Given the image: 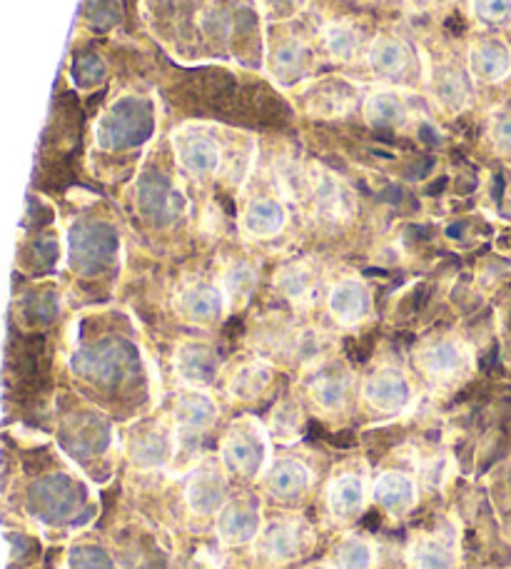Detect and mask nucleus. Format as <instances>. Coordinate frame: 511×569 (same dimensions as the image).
<instances>
[{
	"instance_id": "obj_1",
	"label": "nucleus",
	"mask_w": 511,
	"mask_h": 569,
	"mask_svg": "<svg viewBox=\"0 0 511 569\" xmlns=\"http://www.w3.org/2000/svg\"><path fill=\"white\" fill-rule=\"evenodd\" d=\"M3 507L43 530H63L86 510V487L66 470H43L26 480L3 482Z\"/></svg>"
},
{
	"instance_id": "obj_2",
	"label": "nucleus",
	"mask_w": 511,
	"mask_h": 569,
	"mask_svg": "<svg viewBox=\"0 0 511 569\" xmlns=\"http://www.w3.org/2000/svg\"><path fill=\"white\" fill-rule=\"evenodd\" d=\"M220 462L224 470L242 477L264 475L270 467V437L252 418L234 422L220 445Z\"/></svg>"
},
{
	"instance_id": "obj_3",
	"label": "nucleus",
	"mask_w": 511,
	"mask_h": 569,
	"mask_svg": "<svg viewBox=\"0 0 511 569\" xmlns=\"http://www.w3.org/2000/svg\"><path fill=\"white\" fill-rule=\"evenodd\" d=\"M152 130V108L140 98H122L98 120L96 140L106 150L132 148Z\"/></svg>"
},
{
	"instance_id": "obj_4",
	"label": "nucleus",
	"mask_w": 511,
	"mask_h": 569,
	"mask_svg": "<svg viewBox=\"0 0 511 569\" xmlns=\"http://www.w3.org/2000/svg\"><path fill=\"white\" fill-rule=\"evenodd\" d=\"M118 236L106 222L80 220L68 230V262L80 276H98L118 256Z\"/></svg>"
},
{
	"instance_id": "obj_5",
	"label": "nucleus",
	"mask_w": 511,
	"mask_h": 569,
	"mask_svg": "<svg viewBox=\"0 0 511 569\" xmlns=\"http://www.w3.org/2000/svg\"><path fill=\"white\" fill-rule=\"evenodd\" d=\"M132 365V350L122 342H96L78 348L70 358V370L93 385H112L126 378Z\"/></svg>"
},
{
	"instance_id": "obj_6",
	"label": "nucleus",
	"mask_w": 511,
	"mask_h": 569,
	"mask_svg": "<svg viewBox=\"0 0 511 569\" xmlns=\"http://www.w3.org/2000/svg\"><path fill=\"white\" fill-rule=\"evenodd\" d=\"M254 542H258V557L264 565L280 567L298 560L310 542V532L302 522L272 520L268 527H262Z\"/></svg>"
},
{
	"instance_id": "obj_7",
	"label": "nucleus",
	"mask_w": 511,
	"mask_h": 569,
	"mask_svg": "<svg viewBox=\"0 0 511 569\" xmlns=\"http://www.w3.org/2000/svg\"><path fill=\"white\" fill-rule=\"evenodd\" d=\"M186 497L190 510L198 515H214L222 510L224 497H228V480H224L218 457H204L200 465H196L188 480Z\"/></svg>"
},
{
	"instance_id": "obj_8",
	"label": "nucleus",
	"mask_w": 511,
	"mask_h": 569,
	"mask_svg": "<svg viewBox=\"0 0 511 569\" xmlns=\"http://www.w3.org/2000/svg\"><path fill=\"white\" fill-rule=\"evenodd\" d=\"M362 395L372 410L382 415H397L407 410L409 402H412V385H409L402 370L382 368L367 378Z\"/></svg>"
},
{
	"instance_id": "obj_9",
	"label": "nucleus",
	"mask_w": 511,
	"mask_h": 569,
	"mask_svg": "<svg viewBox=\"0 0 511 569\" xmlns=\"http://www.w3.org/2000/svg\"><path fill=\"white\" fill-rule=\"evenodd\" d=\"M260 532V505L254 500H248V497L224 502V507L218 512V537L224 545H248L252 540H258Z\"/></svg>"
},
{
	"instance_id": "obj_10",
	"label": "nucleus",
	"mask_w": 511,
	"mask_h": 569,
	"mask_svg": "<svg viewBox=\"0 0 511 569\" xmlns=\"http://www.w3.org/2000/svg\"><path fill=\"white\" fill-rule=\"evenodd\" d=\"M176 450H178V430H170V427H166L162 422L142 427V430H138L130 437V445H128L130 460L138 467H148V470L166 465Z\"/></svg>"
},
{
	"instance_id": "obj_11",
	"label": "nucleus",
	"mask_w": 511,
	"mask_h": 569,
	"mask_svg": "<svg viewBox=\"0 0 511 569\" xmlns=\"http://www.w3.org/2000/svg\"><path fill=\"white\" fill-rule=\"evenodd\" d=\"M350 388H352V378L344 365L340 362L320 365V368L314 370L310 385H307L310 398L314 400V405H320L324 412L342 410L347 398H350Z\"/></svg>"
},
{
	"instance_id": "obj_12",
	"label": "nucleus",
	"mask_w": 511,
	"mask_h": 569,
	"mask_svg": "<svg viewBox=\"0 0 511 569\" xmlns=\"http://www.w3.org/2000/svg\"><path fill=\"white\" fill-rule=\"evenodd\" d=\"M182 208L180 192L162 176H146L138 182V210L152 222H170Z\"/></svg>"
},
{
	"instance_id": "obj_13",
	"label": "nucleus",
	"mask_w": 511,
	"mask_h": 569,
	"mask_svg": "<svg viewBox=\"0 0 511 569\" xmlns=\"http://www.w3.org/2000/svg\"><path fill=\"white\" fill-rule=\"evenodd\" d=\"M176 372L192 390H204L218 375V355L204 342H186L176 352Z\"/></svg>"
},
{
	"instance_id": "obj_14",
	"label": "nucleus",
	"mask_w": 511,
	"mask_h": 569,
	"mask_svg": "<svg viewBox=\"0 0 511 569\" xmlns=\"http://www.w3.org/2000/svg\"><path fill=\"white\" fill-rule=\"evenodd\" d=\"M310 192L314 198V208L327 220H347L354 212L352 192L332 172L314 170V176L310 178Z\"/></svg>"
},
{
	"instance_id": "obj_15",
	"label": "nucleus",
	"mask_w": 511,
	"mask_h": 569,
	"mask_svg": "<svg viewBox=\"0 0 511 569\" xmlns=\"http://www.w3.org/2000/svg\"><path fill=\"white\" fill-rule=\"evenodd\" d=\"M218 418V405L204 390L180 392L176 398V408H172V420H176L178 435H198L204 432Z\"/></svg>"
},
{
	"instance_id": "obj_16",
	"label": "nucleus",
	"mask_w": 511,
	"mask_h": 569,
	"mask_svg": "<svg viewBox=\"0 0 511 569\" xmlns=\"http://www.w3.org/2000/svg\"><path fill=\"white\" fill-rule=\"evenodd\" d=\"M172 142H176V156L180 160V166L186 168L190 176L204 178L212 176V172L220 168L222 152L218 148V142L210 140L208 136L180 133Z\"/></svg>"
},
{
	"instance_id": "obj_17",
	"label": "nucleus",
	"mask_w": 511,
	"mask_h": 569,
	"mask_svg": "<svg viewBox=\"0 0 511 569\" xmlns=\"http://www.w3.org/2000/svg\"><path fill=\"white\" fill-rule=\"evenodd\" d=\"M372 298L370 290L364 288V282L357 278H344L332 288L330 292V312L340 325H357L370 315Z\"/></svg>"
},
{
	"instance_id": "obj_18",
	"label": "nucleus",
	"mask_w": 511,
	"mask_h": 569,
	"mask_svg": "<svg viewBox=\"0 0 511 569\" xmlns=\"http://www.w3.org/2000/svg\"><path fill=\"white\" fill-rule=\"evenodd\" d=\"M417 482L404 472H382L372 485V500L390 515H404L417 505Z\"/></svg>"
},
{
	"instance_id": "obj_19",
	"label": "nucleus",
	"mask_w": 511,
	"mask_h": 569,
	"mask_svg": "<svg viewBox=\"0 0 511 569\" xmlns=\"http://www.w3.org/2000/svg\"><path fill=\"white\" fill-rule=\"evenodd\" d=\"M288 222V210L280 200L274 198H258L252 200L242 212V230L244 236L268 240L274 238Z\"/></svg>"
},
{
	"instance_id": "obj_20",
	"label": "nucleus",
	"mask_w": 511,
	"mask_h": 569,
	"mask_svg": "<svg viewBox=\"0 0 511 569\" xmlns=\"http://www.w3.org/2000/svg\"><path fill=\"white\" fill-rule=\"evenodd\" d=\"M224 308H228V302H224L222 288L208 282L190 284L178 298V310L192 322H210L220 318Z\"/></svg>"
},
{
	"instance_id": "obj_21",
	"label": "nucleus",
	"mask_w": 511,
	"mask_h": 569,
	"mask_svg": "<svg viewBox=\"0 0 511 569\" xmlns=\"http://www.w3.org/2000/svg\"><path fill=\"white\" fill-rule=\"evenodd\" d=\"M327 502H330L332 515L340 517V520H350V517L360 515L367 502L364 477L354 472L337 475L330 482V490H327Z\"/></svg>"
},
{
	"instance_id": "obj_22",
	"label": "nucleus",
	"mask_w": 511,
	"mask_h": 569,
	"mask_svg": "<svg viewBox=\"0 0 511 569\" xmlns=\"http://www.w3.org/2000/svg\"><path fill=\"white\" fill-rule=\"evenodd\" d=\"M454 545L442 535H419L407 550L409 569H454Z\"/></svg>"
},
{
	"instance_id": "obj_23",
	"label": "nucleus",
	"mask_w": 511,
	"mask_h": 569,
	"mask_svg": "<svg viewBox=\"0 0 511 569\" xmlns=\"http://www.w3.org/2000/svg\"><path fill=\"white\" fill-rule=\"evenodd\" d=\"M312 482V475L307 465L294 460V457H280V460L270 462L264 470V485L274 497H294L302 495Z\"/></svg>"
},
{
	"instance_id": "obj_24",
	"label": "nucleus",
	"mask_w": 511,
	"mask_h": 569,
	"mask_svg": "<svg viewBox=\"0 0 511 569\" xmlns=\"http://www.w3.org/2000/svg\"><path fill=\"white\" fill-rule=\"evenodd\" d=\"M419 365L427 375H432L437 380L454 378V375L464 368V350L452 340H439L427 345L419 352Z\"/></svg>"
},
{
	"instance_id": "obj_25",
	"label": "nucleus",
	"mask_w": 511,
	"mask_h": 569,
	"mask_svg": "<svg viewBox=\"0 0 511 569\" xmlns=\"http://www.w3.org/2000/svg\"><path fill=\"white\" fill-rule=\"evenodd\" d=\"M432 96L447 113H459L469 100V86L457 68L439 66L432 76Z\"/></svg>"
},
{
	"instance_id": "obj_26",
	"label": "nucleus",
	"mask_w": 511,
	"mask_h": 569,
	"mask_svg": "<svg viewBox=\"0 0 511 569\" xmlns=\"http://www.w3.org/2000/svg\"><path fill=\"white\" fill-rule=\"evenodd\" d=\"M409 48L397 38H380L370 48V68L380 78H400L409 68Z\"/></svg>"
},
{
	"instance_id": "obj_27",
	"label": "nucleus",
	"mask_w": 511,
	"mask_h": 569,
	"mask_svg": "<svg viewBox=\"0 0 511 569\" xmlns=\"http://www.w3.org/2000/svg\"><path fill=\"white\" fill-rule=\"evenodd\" d=\"M354 88L344 80H327L310 98V113L317 118H340L352 108Z\"/></svg>"
},
{
	"instance_id": "obj_28",
	"label": "nucleus",
	"mask_w": 511,
	"mask_h": 569,
	"mask_svg": "<svg viewBox=\"0 0 511 569\" xmlns=\"http://www.w3.org/2000/svg\"><path fill=\"white\" fill-rule=\"evenodd\" d=\"M270 382H272L270 365L262 360H252L234 370V375L230 378V395L234 400H242V402L258 400L260 395L270 388Z\"/></svg>"
},
{
	"instance_id": "obj_29",
	"label": "nucleus",
	"mask_w": 511,
	"mask_h": 569,
	"mask_svg": "<svg viewBox=\"0 0 511 569\" xmlns=\"http://www.w3.org/2000/svg\"><path fill=\"white\" fill-rule=\"evenodd\" d=\"M364 116L372 126L394 128V126L404 123L407 106H404V100L394 93V90H380V93L367 98Z\"/></svg>"
},
{
	"instance_id": "obj_30",
	"label": "nucleus",
	"mask_w": 511,
	"mask_h": 569,
	"mask_svg": "<svg viewBox=\"0 0 511 569\" xmlns=\"http://www.w3.org/2000/svg\"><path fill=\"white\" fill-rule=\"evenodd\" d=\"M469 63H472V73L482 80H502L511 68L507 48L499 43L477 46L469 56Z\"/></svg>"
},
{
	"instance_id": "obj_31",
	"label": "nucleus",
	"mask_w": 511,
	"mask_h": 569,
	"mask_svg": "<svg viewBox=\"0 0 511 569\" xmlns=\"http://www.w3.org/2000/svg\"><path fill=\"white\" fill-rule=\"evenodd\" d=\"M374 545L362 535H350L337 545L332 555V569H372Z\"/></svg>"
},
{
	"instance_id": "obj_32",
	"label": "nucleus",
	"mask_w": 511,
	"mask_h": 569,
	"mask_svg": "<svg viewBox=\"0 0 511 569\" xmlns=\"http://www.w3.org/2000/svg\"><path fill=\"white\" fill-rule=\"evenodd\" d=\"M274 282H278V288L288 295L292 302L304 305L312 300L317 278L310 266H304V262H294V266L282 268L280 276L274 278Z\"/></svg>"
},
{
	"instance_id": "obj_33",
	"label": "nucleus",
	"mask_w": 511,
	"mask_h": 569,
	"mask_svg": "<svg viewBox=\"0 0 511 569\" xmlns=\"http://www.w3.org/2000/svg\"><path fill=\"white\" fill-rule=\"evenodd\" d=\"M254 282H258V276H254L252 266L248 262H234L222 276V295L228 308H234V305H244L254 290Z\"/></svg>"
},
{
	"instance_id": "obj_34",
	"label": "nucleus",
	"mask_w": 511,
	"mask_h": 569,
	"mask_svg": "<svg viewBox=\"0 0 511 569\" xmlns=\"http://www.w3.org/2000/svg\"><path fill=\"white\" fill-rule=\"evenodd\" d=\"M307 63H310V53H307V46L298 43V40L282 43L272 56V70L282 83H290V80L300 78L307 70Z\"/></svg>"
},
{
	"instance_id": "obj_35",
	"label": "nucleus",
	"mask_w": 511,
	"mask_h": 569,
	"mask_svg": "<svg viewBox=\"0 0 511 569\" xmlns=\"http://www.w3.org/2000/svg\"><path fill=\"white\" fill-rule=\"evenodd\" d=\"M324 43L334 60H344L347 63V60H352L360 53L362 38L350 23H332L324 30Z\"/></svg>"
},
{
	"instance_id": "obj_36",
	"label": "nucleus",
	"mask_w": 511,
	"mask_h": 569,
	"mask_svg": "<svg viewBox=\"0 0 511 569\" xmlns=\"http://www.w3.org/2000/svg\"><path fill=\"white\" fill-rule=\"evenodd\" d=\"M16 312L26 322H48L56 312V298L50 292H30L16 300Z\"/></svg>"
},
{
	"instance_id": "obj_37",
	"label": "nucleus",
	"mask_w": 511,
	"mask_h": 569,
	"mask_svg": "<svg viewBox=\"0 0 511 569\" xmlns=\"http://www.w3.org/2000/svg\"><path fill=\"white\" fill-rule=\"evenodd\" d=\"M6 542L10 547V569H18L36 560L38 540L30 532H23V527L6 525Z\"/></svg>"
},
{
	"instance_id": "obj_38",
	"label": "nucleus",
	"mask_w": 511,
	"mask_h": 569,
	"mask_svg": "<svg viewBox=\"0 0 511 569\" xmlns=\"http://www.w3.org/2000/svg\"><path fill=\"white\" fill-rule=\"evenodd\" d=\"M66 569H118V562L102 547L80 545L68 552Z\"/></svg>"
},
{
	"instance_id": "obj_39",
	"label": "nucleus",
	"mask_w": 511,
	"mask_h": 569,
	"mask_svg": "<svg viewBox=\"0 0 511 569\" xmlns=\"http://www.w3.org/2000/svg\"><path fill=\"white\" fill-rule=\"evenodd\" d=\"M302 432V415L294 402H282L272 415V435L278 437L280 442H292L298 440Z\"/></svg>"
},
{
	"instance_id": "obj_40",
	"label": "nucleus",
	"mask_w": 511,
	"mask_h": 569,
	"mask_svg": "<svg viewBox=\"0 0 511 569\" xmlns=\"http://www.w3.org/2000/svg\"><path fill=\"white\" fill-rule=\"evenodd\" d=\"M472 10L484 23H504L511 16V0H472Z\"/></svg>"
},
{
	"instance_id": "obj_41",
	"label": "nucleus",
	"mask_w": 511,
	"mask_h": 569,
	"mask_svg": "<svg viewBox=\"0 0 511 569\" xmlns=\"http://www.w3.org/2000/svg\"><path fill=\"white\" fill-rule=\"evenodd\" d=\"M304 6V0H260V8L264 16H270L274 20H288L294 13H300Z\"/></svg>"
},
{
	"instance_id": "obj_42",
	"label": "nucleus",
	"mask_w": 511,
	"mask_h": 569,
	"mask_svg": "<svg viewBox=\"0 0 511 569\" xmlns=\"http://www.w3.org/2000/svg\"><path fill=\"white\" fill-rule=\"evenodd\" d=\"M76 76L80 83H96L102 76V63L96 56H88L83 60H78L76 63Z\"/></svg>"
},
{
	"instance_id": "obj_43",
	"label": "nucleus",
	"mask_w": 511,
	"mask_h": 569,
	"mask_svg": "<svg viewBox=\"0 0 511 569\" xmlns=\"http://www.w3.org/2000/svg\"><path fill=\"white\" fill-rule=\"evenodd\" d=\"M497 138L511 146V120H502V123L497 126Z\"/></svg>"
},
{
	"instance_id": "obj_44",
	"label": "nucleus",
	"mask_w": 511,
	"mask_h": 569,
	"mask_svg": "<svg viewBox=\"0 0 511 569\" xmlns=\"http://www.w3.org/2000/svg\"><path fill=\"white\" fill-rule=\"evenodd\" d=\"M434 3H449V0H434Z\"/></svg>"
}]
</instances>
